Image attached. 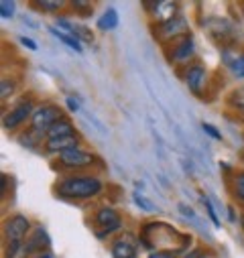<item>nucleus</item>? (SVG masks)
I'll use <instances>...</instances> for the list:
<instances>
[{
	"label": "nucleus",
	"mask_w": 244,
	"mask_h": 258,
	"mask_svg": "<svg viewBox=\"0 0 244 258\" xmlns=\"http://www.w3.org/2000/svg\"><path fill=\"white\" fill-rule=\"evenodd\" d=\"M57 193L70 200H90L102 191V183L96 177H68L57 183Z\"/></svg>",
	"instance_id": "1"
},
{
	"label": "nucleus",
	"mask_w": 244,
	"mask_h": 258,
	"mask_svg": "<svg viewBox=\"0 0 244 258\" xmlns=\"http://www.w3.org/2000/svg\"><path fill=\"white\" fill-rule=\"evenodd\" d=\"M59 120H64V114L57 106H39L31 116V128L39 135H47V131Z\"/></svg>",
	"instance_id": "2"
},
{
	"label": "nucleus",
	"mask_w": 244,
	"mask_h": 258,
	"mask_svg": "<svg viewBox=\"0 0 244 258\" xmlns=\"http://www.w3.org/2000/svg\"><path fill=\"white\" fill-rule=\"evenodd\" d=\"M31 224L25 216H13L5 222V238L9 242L7 248H21L25 246L23 240H25V234L29 232Z\"/></svg>",
	"instance_id": "3"
},
{
	"label": "nucleus",
	"mask_w": 244,
	"mask_h": 258,
	"mask_svg": "<svg viewBox=\"0 0 244 258\" xmlns=\"http://www.w3.org/2000/svg\"><path fill=\"white\" fill-rule=\"evenodd\" d=\"M153 33H155V37H157L161 43H169V41L175 43L177 39L188 37V21L181 19V17H177V19H173V21H169V23L159 25Z\"/></svg>",
	"instance_id": "4"
},
{
	"label": "nucleus",
	"mask_w": 244,
	"mask_h": 258,
	"mask_svg": "<svg viewBox=\"0 0 244 258\" xmlns=\"http://www.w3.org/2000/svg\"><path fill=\"white\" fill-rule=\"evenodd\" d=\"M35 110H37V108L33 106V102H31V100H25V102L17 104L15 108H11V110L5 114V118H3V126L7 128V131H15V128L21 126L29 116H33Z\"/></svg>",
	"instance_id": "5"
},
{
	"label": "nucleus",
	"mask_w": 244,
	"mask_h": 258,
	"mask_svg": "<svg viewBox=\"0 0 244 258\" xmlns=\"http://www.w3.org/2000/svg\"><path fill=\"white\" fill-rule=\"evenodd\" d=\"M57 161H59L61 167H66V169H86V167L96 163V157L92 153L82 151V149H72V151L61 153Z\"/></svg>",
	"instance_id": "6"
},
{
	"label": "nucleus",
	"mask_w": 244,
	"mask_h": 258,
	"mask_svg": "<svg viewBox=\"0 0 244 258\" xmlns=\"http://www.w3.org/2000/svg\"><path fill=\"white\" fill-rule=\"evenodd\" d=\"M94 222L100 226V228H104L102 232H96V236L98 238H104V236H108L110 232H114V230H118L120 228V216H118V212L116 210H112V208H100L98 212H96V216H94Z\"/></svg>",
	"instance_id": "7"
},
{
	"label": "nucleus",
	"mask_w": 244,
	"mask_h": 258,
	"mask_svg": "<svg viewBox=\"0 0 244 258\" xmlns=\"http://www.w3.org/2000/svg\"><path fill=\"white\" fill-rule=\"evenodd\" d=\"M186 84L196 96H202L206 90V84H208V72L202 66H192L186 72Z\"/></svg>",
	"instance_id": "8"
},
{
	"label": "nucleus",
	"mask_w": 244,
	"mask_h": 258,
	"mask_svg": "<svg viewBox=\"0 0 244 258\" xmlns=\"http://www.w3.org/2000/svg\"><path fill=\"white\" fill-rule=\"evenodd\" d=\"M145 7H147V9H149V7L153 9L151 15L155 17V21H157L159 25L177 19V3H147Z\"/></svg>",
	"instance_id": "9"
},
{
	"label": "nucleus",
	"mask_w": 244,
	"mask_h": 258,
	"mask_svg": "<svg viewBox=\"0 0 244 258\" xmlns=\"http://www.w3.org/2000/svg\"><path fill=\"white\" fill-rule=\"evenodd\" d=\"M194 51H196V45H194V41H192L190 37L177 39V41L173 43V49H171V59H173L175 63H186L188 59H192Z\"/></svg>",
	"instance_id": "10"
},
{
	"label": "nucleus",
	"mask_w": 244,
	"mask_h": 258,
	"mask_svg": "<svg viewBox=\"0 0 244 258\" xmlns=\"http://www.w3.org/2000/svg\"><path fill=\"white\" fill-rule=\"evenodd\" d=\"M80 145V137L78 135H72V137H64V139H51L45 143V151L47 153H66V151H72V149H78Z\"/></svg>",
	"instance_id": "11"
},
{
	"label": "nucleus",
	"mask_w": 244,
	"mask_h": 258,
	"mask_svg": "<svg viewBox=\"0 0 244 258\" xmlns=\"http://www.w3.org/2000/svg\"><path fill=\"white\" fill-rule=\"evenodd\" d=\"M72 135H76L74 124L64 118V120L55 122V124L49 128V131H47V141H51V139H64V137H72Z\"/></svg>",
	"instance_id": "12"
},
{
	"label": "nucleus",
	"mask_w": 244,
	"mask_h": 258,
	"mask_svg": "<svg viewBox=\"0 0 244 258\" xmlns=\"http://www.w3.org/2000/svg\"><path fill=\"white\" fill-rule=\"evenodd\" d=\"M112 256L114 258H135L137 256V248L135 244H131L129 240H116L112 244Z\"/></svg>",
	"instance_id": "13"
},
{
	"label": "nucleus",
	"mask_w": 244,
	"mask_h": 258,
	"mask_svg": "<svg viewBox=\"0 0 244 258\" xmlns=\"http://www.w3.org/2000/svg\"><path fill=\"white\" fill-rule=\"evenodd\" d=\"M49 246V238H47V234L43 232V230H37L35 232V236L31 238V240H27V244H25V252L29 254V252H39L41 254V248H47Z\"/></svg>",
	"instance_id": "14"
},
{
	"label": "nucleus",
	"mask_w": 244,
	"mask_h": 258,
	"mask_svg": "<svg viewBox=\"0 0 244 258\" xmlns=\"http://www.w3.org/2000/svg\"><path fill=\"white\" fill-rule=\"evenodd\" d=\"M116 27H118V15H116L114 9H108L102 15V19L98 21V29L100 31H110V29H116Z\"/></svg>",
	"instance_id": "15"
},
{
	"label": "nucleus",
	"mask_w": 244,
	"mask_h": 258,
	"mask_svg": "<svg viewBox=\"0 0 244 258\" xmlns=\"http://www.w3.org/2000/svg\"><path fill=\"white\" fill-rule=\"evenodd\" d=\"M51 31V35H55L57 39H61L68 47H72V49H76V51H82V45H80V39H76V37H72V35H66V33H61V31H57V29H49Z\"/></svg>",
	"instance_id": "16"
},
{
	"label": "nucleus",
	"mask_w": 244,
	"mask_h": 258,
	"mask_svg": "<svg viewBox=\"0 0 244 258\" xmlns=\"http://www.w3.org/2000/svg\"><path fill=\"white\" fill-rule=\"evenodd\" d=\"M228 104L234 106L236 110H240V114H242V112H244V88L234 90V92L230 94V98H228Z\"/></svg>",
	"instance_id": "17"
},
{
	"label": "nucleus",
	"mask_w": 244,
	"mask_h": 258,
	"mask_svg": "<svg viewBox=\"0 0 244 258\" xmlns=\"http://www.w3.org/2000/svg\"><path fill=\"white\" fill-rule=\"evenodd\" d=\"M72 35L76 37V39H82V41H86V43H92L94 41V35L84 27V25H74V29H72Z\"/></svg>",
	"instance_id": "18"
},
{
	"label": "nucleus",
	"mask_w": 244,
	"mask_h": 258,
	"mask_svg": "<svg viewBox=\"0 0 244 258\" xmlns=\"http://www.w3.org/2000/svg\"><path fill=\"white\" fill-rule=\"evenodd\" d=\"M232 189H234V196H236L238 200L244 202V173H238V175L234 177V185H232Z\"/></svg>",
	"instance_id": "19"
},
{
	"label": "nucleus",
	"mask_w": 244,
	"mask_h": 258,
	"mask_svg": "<svg viewBox=\"0 0 244 258\" xmlns=\"http://www.w3.org/2000/svg\"><path fill=\"white\" fill-rule=\"evenodd\" d=\"M72 7H74L76 11H80L82 17H92V5H90V3H82V0H76Z\"/></svg>",
	"instance_id": "20"
},
{
	"label": "nucleus",
	"mask_w": 244,
	"mask_h": 258,
	"mask_svg": "<svg viewBox=\"0 0 244 258\" xmlns=\"http://www.w3.org/2000/svg\"><path fill=\"white\" fill-rule=\"evenodd\" d=\"M179 250H155L149 254V258H177Z\"/></svg>",
	"instance_id": "21"
},
{
	"label": "nucleus",
	"mask_w": 244,
	"mask_h": 258,
	"mask_svg": "<svg viewBox=\"0 0 244 258\" xmlns=\"http://www.w3.org/2000/svg\"><path fill=\"white\" fill-rule=\"evenodd\" d=\"M133 198H135V202H137V206H141V208H143L145 212H153V210H155V204H153V202H149L147 198H143V196H139V193H135V196H133Z\"/></svg>",
	"instance_id": "22"
},
{
	"label": "nucleus",
	"mask_w": 244,
	"mask_h": 258,
	"mask_svg": "<svg viewBox=\"0 0 244 258\" xmlns=\"http://www.w3.org/2000/svg\"><path fill=\"white\" fill-rule=\"evenodd\" d=\"M0 15H3L5 19H11L15 15V3H7V0H3V3H0Z\"/></svg>",
	"instance_id": "23"
},
{
	"label": "nucleus",
	"mask_w": 244,
	"mask_h": 258,
	"mask_svg": "<svg viewBox=\"0 0 244 258\" xmlns=\"http://www.w3.org/2000/svg\"><path fill=\"white\" fill-rule=\"evenodd\" d=\"M37 7L41 11H47V13H57L61 7H64V3H47V0H43V3H37Z\"/></svg>",
	"instance_id": "24"
},
{
	"label": "nucleus",
	"mask_w": 244,
	"mask_h": 258,
	"mask_svg": "<svg viewBox=\"0 0 244 258\" xmlns=\"http://www.w3.org/2000/svg\"><path fill=\"white\" fill-rule=\"evenodd\" d=\"M13 90H15V84L5 78V80H3V94H0V96H3V100L9 98V96H13Z\"/></svg>",
	"instance_id": "25"
},
{
	"label": "nucleus",
	"mask_w": 244,
	"mask_h": 258,
	"mask_svg": "<svg viewBox=\"0 0 244 258\" xmlns=\"http://www.w3.org/2000/svg\"><path fill=\"white\" fill-rule=\"evenodd\" d=\"M234 74L238 78H244V55H240L238 59H234Z\"/></svg>",
	"instance_id": "26"
},
{
	"label": "nucleus",
	"mask_w": 244,
	"mask_h": 258,
	"mask_svg": "<svg viewBox=\"0 0 244 258\" xmlns=\"http://www.w3.org/2000/svg\"><path fill=\"white\" fill-rule=\"evenodd\" d=\"M202 128H204V133H208L212 139H216V141H220V139H222L220 131H216V128H214L212 124H202Z\"/></svg>",
	"instance_id": "27"
},
{
	"label": "nucleus",
	"mask_w": 244,
	"mask_h": 258,
	"mask_svg": "<svg viewBox=\"0 0 244 258\" xmlns=\"http://www.w3.org/2000/svg\"><path fill=\"white\" fill-rule=\"evenodd\" d=\"M202 200H204V204H206V208H208V214H210V218H212L214 226H220V220H218V216H216V212H214V206L210 204V200H206V198H202Z\"/></svg>",
	"instance_id": "28"
},
{
	"label": "nucleus",
	"mask_w": 244,
	"mask_h": 258,
	"mask_svg": "<svg viewBox=\"0 0 244 258\" xmlns=\"http://www.w3.org/2000/svg\"><path fill=\"white\" fill-rule=\"evenodd\" d=\"M21 43L27 47V49H31V51H35L37 49V45H35V41L33 39H27V37H21Z\"/></svg>",
	"instance_id": "29"
},
{
	"label": "nucleus",
	"mask_w": 244,
	"mask_h": 258,
	"mask_svg": "<svg viewBox=\"0 0 244 258\" xmlns=\"http://www.w3.org/2000/svg\"><path fill=\"white\" fill-rule=\"evenodd\" d=\"M202 254H204V250L202 248H196V250H192V252H188L183 258H202Z\"/></svg>",
	"instance_id": "30"
},
{
	"label": "nucleus",
	"mask_w": 244,
	"mask_h": 258,
	"mask_svg": "<svg viewBox=\"0 0 244 258\" xmlns=\"http://www.w3.org/2000/svg\"><path fill=\"white\" fill-rule=\"evenodd\" d=\"M68 108H70L72 112H78V110H80V106H78V102H76L74 98H68Z\"/></svg>",
	"instance_id": "31"
},
{
	"label": "nucleus",
	"mask_w": 244,
	"mask_h": 258,
	"mask_svg": "<svg viewBox=\"0 0 244 258\" xmlns=\"http://www.w3.org/2000/svg\"><path fill=\"white\" fill-rule=\"evenodd\" d=\"M179 212H181L183 216H190V218H194V212H192V210H190L188 206H183V204L179 206Z\"/></svg>",
	"instance_id": "32"
},
{
	"label": "nucleus",
	"mask_w": 244,
	"mask_h": 258,
	"mask_svg": "<svg viewBox=\"0 0 244 258\" xmlns=\"http://www.w3.org/2000/svg\"><path fill=\"white\" fill-rule=\"evenodd\" d=\"M35 258H53V256H51L49 252H41V254H37Z\"/></svg>",
	"instance_id": "33"
},
{
	"label": "nucleus",
	"mask_w": 244,
	"mask_h": 258,
	"mask_svg": "<svg viewBox=\"0 0 244 258\" xmlns=\"http://www.w3.org/2000/svg\"><path fill=\"white\" fill-rule=\"evenodd\" d=\"M242 228H244V214H242Z\"/></svg>",
	"instance_id": "34"
},
{
	"label": "nucleus",
	"mask_w": 244,
	"mask_h": 258,
	"mask_svg": "<svg viewBox=\"0 0 244 258\" xmlns=\"http://www.w3.org/2000/svg\"><path fill=\"white\" fill-rule=\"evenodd\" d=\"M240 116H242V120H244V112H242V114H240Z\"/></svg>",
	"instance_id": "35"
}]
</instances>
